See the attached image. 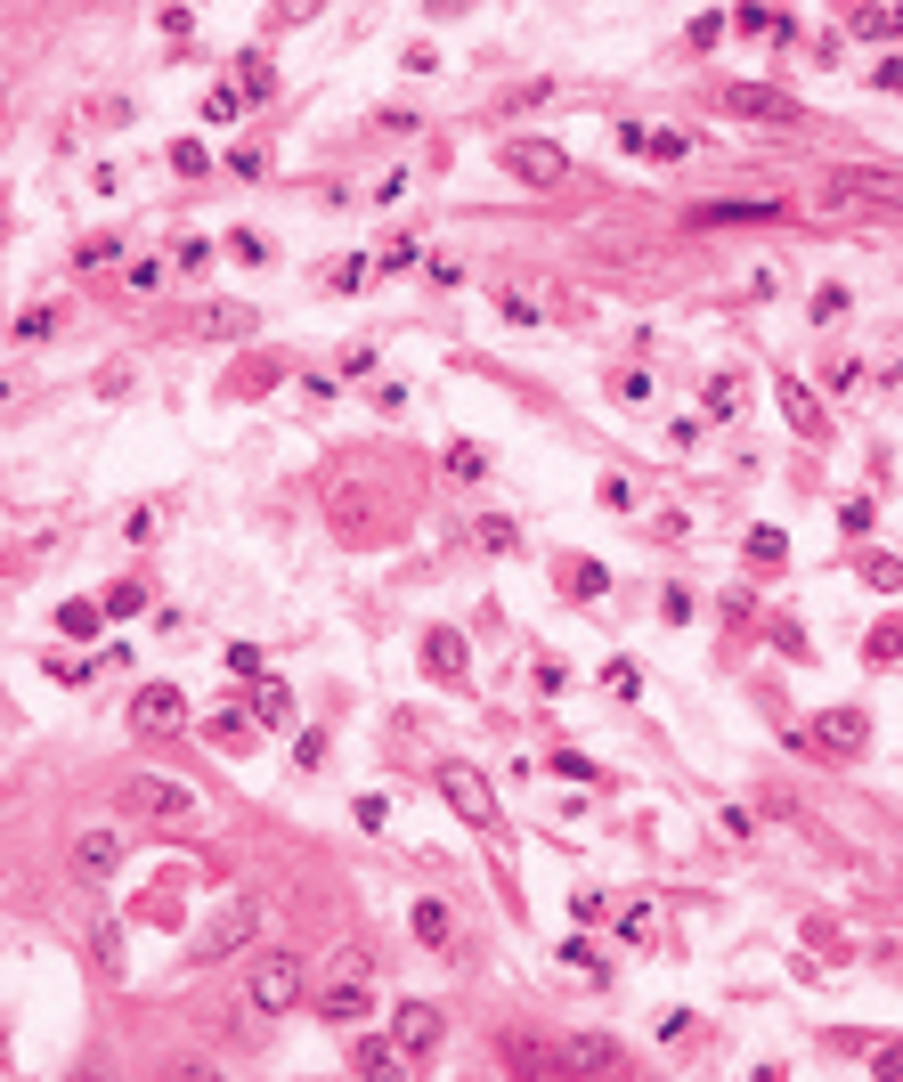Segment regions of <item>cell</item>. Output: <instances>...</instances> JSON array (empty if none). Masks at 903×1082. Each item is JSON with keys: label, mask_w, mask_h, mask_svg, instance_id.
Instances as JSON below:
<instances>
[{"label": "cell", "mask_w": 903, "mask_h": 1082, "mask_svg": "<svg viewBox=\"0 0 903 1082\" xmlns=\"http://www.w3.org/2000/svg\"><path fill=\"white\" fill-rule=\"evenodd\" d=\"M497 163H505L513 179H529V188H554V179L570 171V155H562L554 139H505V147H497Z\"/></svg>", "instance_id": "obj_4"}, {"label": "cell", "mask_w": 903, "mask_h": 1082, "mask_svg": "<svg viewBox=\"0 0 903 1082\" xmlns=\"http://www.w3.org/2000/svg\"><path fill=\"white\" fill-rule=\"evenodd\" d=\"M716 106H725V114H749V123H798V98L757 90V82H725V90H716Z\"/></svg>", "instance_id": "obj_7"}, {"label": "cell", "mask_w": 903, "mask_h": 1082, "mask_svg": "<svg viewBox=\"0 0 903 1082\" xmlns=\"http://www.w3.org/2000/svg\"><path fill=\"white\" fill-rule=\"evenodd\" d=\"M822 725H830V749H863V716L855 708H830Z\"/></svg>", "instance_id": "obj_21"}, {"label": "cell", "mask_w": 903, "mask_h": 1082, "mask_svg": "<svg viewBox=\"0 0 903 1082\" xmlns=\"http://www.w3.org/2000/svg\"><path fill=\"white\" fill-rule=\"evenodd\" d=\"M440 790H448V806H456L464 822H480V830L497 822V798H489V781H480L472 765H440Z\"/></svg>", "instance_id": "obj_8"}, {"label": "cell", "mask_w": 903, "mask_h": 1082, "mask_svg": "<svg viewBox=\"0 0 903 1082\" xmlns=\"http://www.w3.org/2000/svg\"><path fill=\"white\" fill-rule=\"evenodd\" d=\"M830 196H855V204L903 212V179H895V171H830Z\"/></svg>", "instance_id": "obj_9"}, {"label": "cell", "mask_w": 903, "mask_h": 1082, "mask_svg": "<svg viewBox=\"0 0 903 1082\" xmlns=\"http://www.w3.org/2000/svg\"><path fill=\"white\" fill-rule=\"evenodd\" d=\"M562 578H570V586H578V594H602V570H594V562H570V570H562Z\"/></svg>", "instance_id": "obj_42"}, {"label": "cell", "mask_w": 903, "mask_h": 1082, "mask_svg": "<svg viewBox=\"0 0 903 1082\" xmlns=\"http://www.w3.org/2000/svg\"><path fill=\"white\" fill-rule=\"evenodd\" d=\"M236 106H245V90H236V82H228V90H212V98H204V114H212V123H236Z\"/></svg>", "instance_id": "obj_28"}, {"label": "cell", "mask_w": 903, "mask_h": 1082, "mask_svg": "<svg viewBox=\"0 0 903 1082\" xmlns=\"http://www.w3.org/2000/svg\"><path fill=\"white\" fill-rule=\"evenodd\" d=\"M204 733H212L220 749H245V741H253L261 725H245V708H220V716H212V725H204Z\"/></svg>", "instance_id": "obj_19"}, {"label": "cell", "mask_w": 903, "mask_h": 1082, "mask_svg": "<svg viewBox=\"0 0 903 1082\" xmlns=\"http://www.w3.org/2000/svg\"><path fill=\"white\" fill-rule=\"evenodd\" d=\"M570 1066H619V1042H602V1034H586V1042H578V1058H570Z\"/></svg>", "instance_id": "obj_25"}, {"label": "cell", "mask_w": 903, "mask_h": 1082, "mask_svg": "<svg viewBox=\"0 0 903 1082\" xmlns=\"http://www.w3.org/2000/svg\"><path fill=\"white\" fill-rule=\"evenodd\" d=\"M228 253H236V261H269V236H253V228H236V236H228Z\"/></svg>", "instance_id": "obj_33"}, {"label": "cell", "mask_w": 903, "mask_h": 1082, "mask_svg": "<svg viewBox=\"0 0 903 1082\" xmlns=\"http://www.w3.org/2000/svg\"><path fill=\"white\" fill-rule=\"evenodd\" d=\"M236 90H245L253 106H261V98H277V66H269L261 49H245V57H236Z\"/></svg>", "instance_id": "obj_14"}, {"label": "cell", "mask_w": 903, "mask_h": 1082, "mask_svg": "<svg viewBox=\"0 0 903 1082\" xmlns=\"http://www.w3.org/2000/svg\"><path fill=\"white\" fill-rule=\"evenodd\" d=\"M367 269H375V261H358V253L334 261V269H326V293H358V285H367Z\"/></svg>", "instance_id": "obj_23"}, {"label": "cell", "mask_w": 903, "mask_h": 1082, "mask_svg": "<svg viewBox=\"0 0 903 1082\" xmlns=\"http://www.w3.org/2000/svg\"><path fill=\"white\" fill-rule=\"evenodd\" d=\"M131 733H147V741H163V733H188V692L147 684V692L131 700Z\"/></svg>", "instance_id": "obj_5"}, {"label": "cell", "mask_w": 903, "mask_h": 1082, "mask_svg": "<svg viewBox=\"0 0 903 1082\" xmlns=\"http://www.w3.org/2000/svg\"><path fill=\"white\" fill-rule=\"evenodd\" d=\"M562 960H570V969H586V977H602V960H594V944H586V936H570V944H562Z\"/></svg>", "instance_id": "obj_36"}, {"label": "cell", "mask_w": 903, "mask_h": 1082, "mask_svg": "<svg viewBox=\"0 0 903 1082\" xmlns=\"http://www.w3.org/2000/svg\"><path fill=\"white\" fill-rule=\"evenodd\" d=\"M619 147H627V155H643V163H684V155H692V139H684V131H643V123H627V131H619Z\"/></svg>", "instance_id": "obj_11"}, {"label": "cell", "mask_w": 903, "mask_h": 1082, "mask_svg": "<svg viewBox=\"0 0 903 1082\" xmlns=\"http://www.w3.org/2000/svg\"><path fill=\"white\" fill-rule=\"evenodd\" d=\"M448 472L456 480H489V448L480 440H448Z\"/></svg>", "instance_id": "obj_18"}, {"label": "cell", "mask_w": 903, "mask_h": 1082, "mask_svg": "<svg viewBox=\"0 0 903 1082\" xmlns=\"http://www.w3.org/2000/svg\"><path fill=\"white\" fill-rule=\"evenodd\" d=\"M602 684H611V692H619V700H635V692H643V676H635V668H627V659H611V668H602Z\"/></svg>", "instance_id": "obj_31"}, {"label": "cell", "mask_w": 903, "mask_h": 1082, "mask_svg": "<svg viewBox=\"0 0 903 1082\" xmlns=\"http://www.w3.org/2000/svg\"><path fill=\"white\" fill-rule=\"evenodd\" d=\"M228 676H261V651L253 643H228Z\"/></svg>", "instance_id": "obj_37"}, {"label": "cell", "mask_w": 903, "mask_h": 1082, "mask_svg": "<svg viewBox=\"0 0 903 1082\" xmlns=\"http://www.w3.org/2000/svg\"><path fill=\"white\" fill-rule=\"evenodd\" d=\"M74 871L82 879H114V871H123V838H114V830H82L74 838Z\"/></svg>", "instance_id": "obj_10"}, {"label": "cell", "mask_w": 903, "mask_h": 1082, "mask_svg": "<svg viewBox=\"0 0 903 1082\" xmlns=\"http://www.w3.org/2000/svg\"><path fill=\"white\" fill-rule=\"evenodd\" d=\"M245 993H253V1009H261V1017H285L301 993H310V969H301V952H269L261 969H253V985H245Z\"/></svg>", "instance_id": "obj_3"}, {"label": "cell", "mask_w": 903, "mask_h": 1082, "mask_svg": "<svg viewBox=\"0 0 903 1082\" xmlns=\"http://www.w3.org/2000/svg\"><path fill=\"white\" fill-rule=\"evenodd\" d=\"M497 310H505V318H513V326H537V302H529V293H513V285H505V293H497Z\"/></svg>", "instance_id": "obj_30"}, {"label": "cell", "mask_w": 903, "mask_h": 1082, "mask_svg": "<svg viewBox=\"0 0 903 1082\" xmlns=\"http://www.w3.org/2000/svg\"><path fill=\"white\" fill-rule=\"evenodd\" d=\"M895 651H903V619H887V627L871 635V668H895Z\"/></svg>", "instance_id": "obj_24"}, {"label": "cell", "mask_w": 903, "mask_h": 1082, "mask_svg": "<svg viewBox=\"0 0 903 1082\" xmlns=\"http://www.w3.org/2000/svg\"><path fill=\"white\" fill-rule=\"evenodd\" d=\"M49 326H57V310H49V302H33V310H25V318H17V342H41V334H49Z\"/></svg>", "instance_id": "obj_27"}, {"label": "cell", "mask_w": 903, "mask_h": 1082, "mask_svg": "<svg viewBox=\"0 0 903 1082\" xmlns=\"http://www.w3.org/2000/svg\"><path fill=\"white\" fill-rule=\"evenodd\" d=\"M448 904H415V936H424V944H448Z\"/></svg>", "instance_id": "obj_22"}, {"label": "cell", "mask_w": 903, "mask_h": 1082, "mask_svg": "<svg viewBox=\"0 0 903 1082\" xmlns=\"http://www.w3.org/2000/svg\"><path fill=\"white\" fill-rule=\"evenodd\" d=\"M367 1009H375V993L358 985V969H350V985H326L318 993V1017H334V1026H350V1017H367Z\"/></svg>", "instance_id": "obj_12"}, {"label": "cell", "mask_w": 903, "mask_h": 1082, "mask_svg": "<svg viewBox=\"0 0 903 1082\" xmlns=\"http://www.w3.org/2000/svg\"><path fill=\"white\" fill-rule=\"evenodd\" d=\"M98 611H106V619H139V611H147V586H139V578L106 586V594H98Z\"/></svg>", "instance_id": "obj_17"}, {"label": "cell", "mask_w": 903, "mask_h": 1082, "mask_svg": "<svg viewBox=\"0 0 903 1082\" xmlns=\"http://www.w3.org/2000/svg\"><path fill=\"white\" fill-rule=\"evenodd\" d=\"M830 318H847V285H822L814 293V326H830Z\"/></svg>", "instance_id": "obj_26"}, {"label": "cell", "mask_w": 903, "mask_h": 1082, "mask_svg": "<svg viewBox=\"0 0 903 1082\" xmlns=\"http://www.w3.org/2000/svg\"><path fill=\"white\" fill-rule=\"evenodd\" d=\"M879 1074H903V1050H879Z\"/></svg>", "instance_id": "obj_43"}, {"label": "cell", "mask_w": 903, "mask_h": 1082, "mask_svg": "<svg viewBox=\"0 0 903 1082\" xmlns=\"http://www.w3.org/2000/svg\"><path fill=\"white\" fill-rule=\"evenodd\" d=\"M293 765L318 773V765H326V733H301V741H293Z\"/></svg>", "instance_id": "obj_29"}, {"label": "cell", "mask_w": 903, "mask_h": 1082, "mask_svg": "<svg viewBox=\"0 0 903 1082\" xmlns=\"http://www.w3.org/2000/svg\"><path fill=\"white\" fill-rule=\"evenodd\" d=\"M123 814H139V822H163V830H196V822H204V798L188 790V781L131 773V781H123Z\"/></svg>", "instance_id": "obj_1"}, {"label": "cell", "mask_w": 903, "mask_h": 1082, "mask_svg": "<svg viewBox=\"0 0 903 1082\" xmlns=\"http://www.w3.org/2000/svg\"><path fill=\"white\" fill-rule=\"evenodd\" d=\"M440 1034H448V1026H440V1009H432V1001H399V1009H391V1042H399V1058L440 1050Z\"/></svg>", "instance_id": "obj_6"}, {"label": "cell", "mask_w": 903, "mask_h": 1082, "mask_svg": "<svg viewBox=\"0 0 903 1082\" xmlns=\"http://www.w3.org/2000/svg\"><path fill=\"white\" fill-rule=\"evenodd\" d=\"M716 415H741V375H716V399H708Z\"/></svg>", "instance_id": "obj_35"}, {"label": "cell", "mask_w": 903, "mask_h": 1082, "mask_svg": "<svg viewBox=\"0 0 903 1082\" xmlns=\"http://www.w3.org/2000/svg\"><path fill=\"white\" fill-rule=\"evenodd\" d=\"M350 1066H358V1074H399V1042H358Z\"/></svg>", "instance_id": "obj_20"}, {"label": "cell", "mask_w": 903, "mask_h": 1082, "mask_svg": "<svg viewBox=\"0 0 903 1082\" xmlns=\"http://www.w3.org/2000/svg\"><path fill=\"white\" fill-rule=\"evenodd\" d=\"M326 0H277V25H301V17H318Z\"/></svg>", "instance_id": "obj_41"}, {"label": "cell", "mask_w": 903, "mask_h": 1082, "mask_svg": "<svg viewBox=\"0 0 903 1082\" xmlns=\"http://www.w3.org/2000/svg\"><path fill=\"white\" fill-rule=\"evenodd\" d=\"M212 261V245H204V236H179V253H171V269H204Z\"/></svg>", "instance_id": "obj_34"}, {"label": "cell", "mask_w": 903, "mask_h": 1082, "mask_svg": "<svg viewBox=\"0 0 903 1082\" xmlns=\"http://www.w3.org/2000/svg\"><path fill=\"white\" fill-rule=\"evenodd\" d=\"M228 163L245 171V179H261V171H269V155H261V147H228Z\"/></svg>", "instance_id": "obj_39"}, {"label": "cell", "mask_w": 903, "mask_h": 1082, "mask_svg": "<svg viewBox=\"0 0 903 1082\" xmlns=\"http://www.w3.org/2000/svg\"><path fill=\"white\" fill-rule=\"evenodd\" d=\"M871 90H903V57H879V66H871Z\"/></svg>", "instance_id": "obj_40"}, {"label": "cell", "mask_w": 903, "mask_h": 1082, "mask_svg": "<svg viewBox=\"0 0 903 1082\" xmlns=\"http://www.w3.org/2000/svg\"><path fill=\"white\" fill-rule=\"evenodd\" d=\"M261 716H269V725H285V716H293V692H285V684H261Z\"/></svg>", "instance_id": "obj_32"}, {"label": "cell", "mask_w": 903, "mask_h": 1082, "mask_svg": "<svg viewBox=\"0 0 903 1082\" xmlns=\"http://www.w3.org/2000/svg\"><path fill=\"white\" fill-rule=\"evenodd\" d=\"M700 228H741V220H781V204H700Z\"/></svg>", "instance_id": "obj_15"}, {"label": "cell", "mask_w": 903, "mask_h": 1082, "mask_svg": "<svg viewBox=\"0 0 903 1082\" xmlns=\"http://www.w3.org/2000/svg\"><path fill=\"white\" fill-rule=\"evenodd\" d=\"M196 326H204V334H253V310H236V302H204V310H196Z\"/></svg>", "instance_id": "obj_16"}, {"label": "cell", "mask_w": 903, "mask_h": 1082, "mask_svg": "<svg viewBox=\"0 0 903 1082\" xmlns=\"http://www.w3.org/2000/svg\"><path fill=\"white\" fill-rule=\"evenodd\" d=\"M424 676H440V684H464V643H456L448 627H432V635H424Z\"/></svg>", "instance_id": "obj_13"}, {"label": "cell", "mask_w": 903, "mask_h": 1082, "mask_svg": "<svg viewBox=\"0 0 903 1082\" xmlns=\"http://www.w3.org/2000/svg\"><path fill=\"white\" fill-rule=\"evenodd\" d=\"M261 936V904H253V895H236V904H220L196 936H188V960H196V969H212V960H228L236 944H253Z\"/></svg>", "instance_id": "obj_2"}, {"label": "cell", "mask_w": 903, "mask_h": 1082, "mask_svg": "<svg viewBox=\"0 0 903 1082\" xmlns=\"http://www.w3.org/2000/svg\"><path fill=\"white\" fill-rule=\"evenodd\" d=\"M781 554H790V546H781L773 529H757V537H749V562H781Z\"/></svg>", "instance_id": "obj_38"}]
</instances>
